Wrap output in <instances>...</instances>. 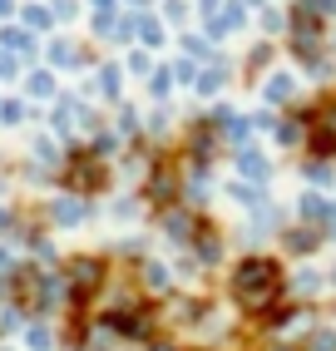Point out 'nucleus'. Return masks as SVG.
I'll return each instance as SVG.
<instances>
[{
	"label": "nucleus",
	"instance_id": "nucleus-1",
	"mask_svg": "<svg viewBox=\"0 0 336 351\" xmlns=\"http://www.w3.org/2000/svg\"><path fill=\"white\" fill-rule=\"evenodd\" d=\"M237 297H243V307H272L277 302V263L267 257H252V263L237 267Z\"/></svg>",
	"mask_w": 336,
	"mask_h": 351
},
{
	"label": "nucleus",
	"instance_id": "nucleus-2",
	"mask_svg": "<svg viewBox=\"0 0 336 351\" xmlns=\"http://www.w3.org/2000/svg\"><path fill=\"white\" fill-rule=\"evenodd\" d=\"M64 178L75 183V189H94V183H99V163H94V158H75V169H69Z\"/></svg>",
	"mask_w": 336,
	"mask_h": 351
},
{
	"label": "nucleus",
	"instance_id": "nucleus-3",
	"mask_svg": "<svg viewBox=\"0 0 336 351\" xmlns=\"http://www.w3.org/2000/svg\"><path fill=\"white\" fill-rule=\"evenodd\" d=\"M80 282V297H89L94 287H99V263H75V272H69Z\"/></svg>",
	"mask_w": 336,
	"mask_h": 351
}]
</instances>
